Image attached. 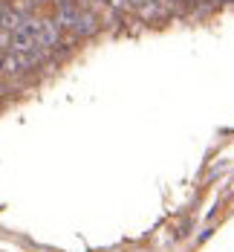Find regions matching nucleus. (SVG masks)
Returning a JSON list of instances; mask_svg holds the SVG:
<instances>
[{"label": "nucleus", "mask_w": 234, "mask_h": 252, "mask_svg": "<svg viewBox=\"0 0 234 252\" xmlns=\"http://www.w3.org/2000/svg\"><path fill=\"white\" fill-rule=\"evenodd\" d=\"M78 15H81V3L78 0H55L52 3V18L58 21V26L64 32H73L76 29Z\"/></svg>", "instance_id": "1"}, {"label": "nucleus", "mask_w": 234, "mask_h": 252, "mask_svg": "<svg viewBox=\"0 0 234 252\" xmlns=\"http://www.w3.org/2000/svg\"><path fill=\"white\" fill-rule=\"evenodd\" d=\"M64 35H67V32L58 26V21H55L52 15H44V26H41V38H38V44L50 52V55H58L61 44H64Z\"/></svg>", "instance_id": "2"}, {"label": "nucleus", "mask_w": 234, "mask_h": 252, "mask_svg": "<svg viewBox=\"0 0 234 252\" xmlns=\"http://www.w3.org/2000/svg\"><path fill=\"white\" fill-rule=\"evenodd\" d=\"M102 29L99 24V12H93V9H81V15H78V24L73 29V35L81 38V41H87V38H93L96 32Z\"/></svg>", "instance_id": "3"}, {"label": "nucleus", "mask_w": 234, "mask_h": 252, "mask_svg": "<svg viewBox=\"0 0 234 252\" xmlns=\"http://www.w3.org/2000/svg\"><path fill=\"white\" fill-rule=\"evenodd\" d=\"M165 6H168V12H180V3L182 0H162Z\"/></svg>", "instance_id": "4"}, {"label": "nucleus", "mask_w": 234, "mask_h": 252, "mask_svg": "<svg viewBox=\"0 0 234 252\" xmlns=\"http://www.w3.org/2000/svg\"><path fill=\"white\" fill-rule=\"evenodd\" d=\"M188 9H197V6H203V3H208V0H182Z\"/></svg>", "instance_id": "5"}, {"label": "nucleus", "mask_w": 234, "mask_h": 252, "mask_svg": "<svg viewBox=\"0 0 234 252\" xmlns=\"http://www.w3.org/2000/svg\"><path fill=\"white\" fill-rule=\"evenodd\" d=\"M93 3H96L99 9H107V3H110V0H93Z\"/></svg>", "instance_id": "6"}, {"label": "nucleus", "mask_w": 234, "mask_h": 252, "mask_svg": "<svg viewBox=\"0 0 234 252\" xmlns=\"http://www.w3.org/2000/svg\"><path fill=\"white\" fill-rule=\"evenodd\" d=\"M3 58H6V50H0V70H3Z\"/></svg>", "instance_id": "7"}, {"label": "nucleus", "mask_w": 234, "mask_h": 252, "mask_svg": "<svg viewBox=\"0 0 234 252\" xmlns=\"http://www.w3.org/2000/svg\"><path fill=\"white\" fill-rule=\"evenodd\" d=\"M52 3H55V0H52Z\"/></svg>", "instance_id": "8"}]
</instances>
